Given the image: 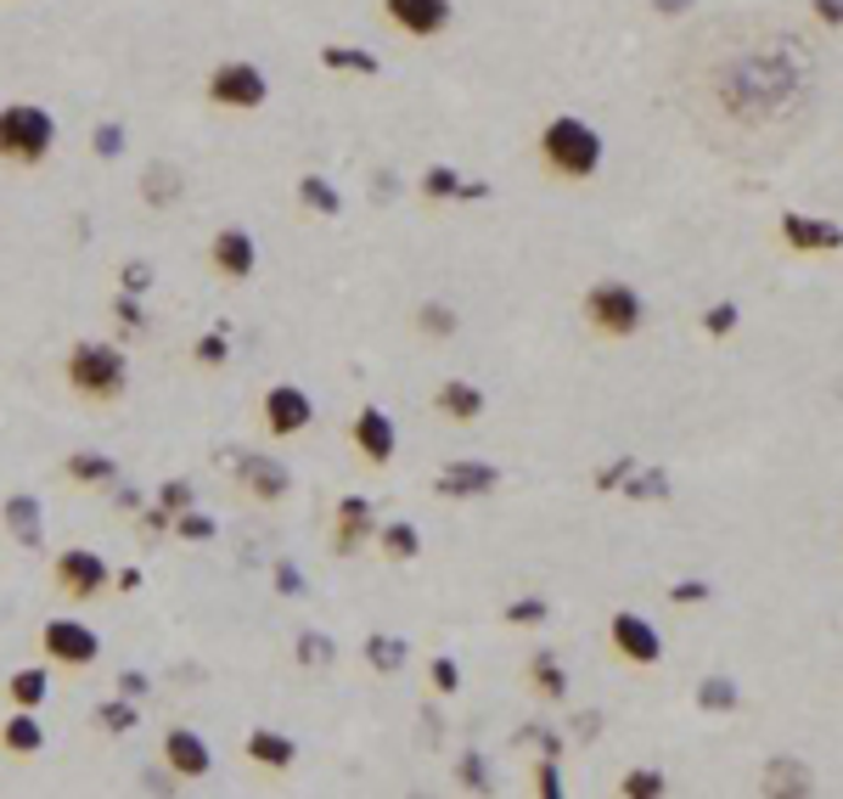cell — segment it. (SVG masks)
I'll list each match as a JSON object with an SVG mask.
<instances>
[{
    "instance_id": "10",
    "label": "cell",
    "mask_w": 843,
    "mask_h": 799,
    "mask_svg": "<svg viewBox=\"0 0 843 799\" xmlns=\"http://www.w3.org/2000/svg\"><path fill=\"white\" fill-rule=\"evenodd\" d=\"M310 422H315V400L299 384H270L265 389V429H270V440H292V434H304Z\"/></svg>"
},
{
    "instance_id": "47",
    "label": "cell",
    "mask_w": 843,
    "mask_h": 799,
    "mask_svg": "<svg viewBox=\"0 0 843 799\" xmlns=\"http://www.w3.org/2000/svg\"><path fill=\"white\" fill-rule=\"evenodd\" d=\"M810 18L827 29H843V0H810Z\"/></svg>"
},
{
    "instance_id": "45",
    "label": "cell",
    "mask_w": 843,
    "mask_h": 799,
    "mask_svg": "<svg viewBox=\"0 0 843 799\" xmlns=\"http://www.w3.org/2000/svg\"><path fill=\"white\" fill-rule=\"evenodd\" d=\"M96 153H102V158H119V153H124V130H119V124H102V130H96Z\"/></svg>"
},
{
    "instance_id": "43",
    "label": "cell",
    "mask_w": 843,
    "mask_h": 799,
    "mask_svg": "<svg viewBox=\"0 0 843 799\" xmlns=\"http://www.w3.org/2000/svg\"><path fill=\"white\" fill-rule=\"evenodd\" d=\"M462 783L478 788V794L489 788V777H484V755H478V748H467V755H462Z\"/></svg>"
},
{
    "instance_id": "41",
    "label": "cell",
    "mask_w": 843,
    "mask_h": 799,
    "mask_svg": "<svg viewBox=\"0 0 843 799\" xmlns=\"http://www.w3.org/2000/svg\"><path fill=\"white\" fill-rule=\"evenodd\" d=\"M428 681H433V692H456L462 687V665L456 659H433L428 665Z\"/></svg>"
},
{
    "instance_id": "40",
    "label": "cell",
    "mask_w": 843,
    "mask_h": 799,
    "mask_svg": "<svg viewBox=\"0 0 843 799\" xmlns=\"http://www.w3.org/2000/svg\"><path fill=\"white\" fill-rule=\"evenodd\" d=\"M703 333H709V339L736 333V304H709V310H703Z\"/></svg>"
},
{
    "instance_id": "33",
    "label": "cell",
    "mask_w": 843,
    "mask_h": 799,
    "mask_svg": "<svg viewBox=\"0 0 843 799\" xmlns=\"http://www.w3.org/2000/svg\"><path fill=\"white\" fill-rule=\"evenodd\" d=\"M96 726L102 732H124V726H135V703L119 692V698H108V703H96Z\"/></svg>"
},
{
    "instance_id": "19",
    "label": "cell",
    "mask_w": 843,
    "mask_h": 799,
    "mask_svg": "<svg viewBox=\"0 0 843 799\" xmlns=\"http://www.w3.org/2000/svg\"><path fill=\"white\" fill-rule=\"evenodd\" d=\"M247 761L265 766V772H292V761H299V743H292L287 732L259 726V732H247Z\"/></svg>"
},
{
    "instance_id": "34",
    "label": "cell",
    "mask_w": 843,
    "mask_h": 799,
    "mask_svg": "<svg viewBox=\"0 0 843 799\" xmlns=\"http://www.w3.org/2000/svg\"><path fill=\"white\" fill-rule=\"evenodd\" d=\"M321 63H326V68H350V74H377V57L355 52V45H326Z\"/></svg>"
},
{
    "instance_id": "5",
    "label": "cell",
    "mask_w": 843,
    "mask_h": 799,
    "mask_svg": "<svg viewBox=\"0 0 843 799\" xmlns=\"http://www.w3.org/2000/svg\"><path fill=\"white\" fill-rule=\"evenodd\" d=\"M579 310H585V326H590L597 339H635V333H641V315H647L641 293L630 288V281H613V276L590 281Z\"/></svg>"
},
{
    "instance_id": "28",
    "label": "cell",
    "mask_w": 843,
    "mask_h": 799,
    "mask_svg": "<svg viewBox=\"0 0 843 799\" xmlns=\"http://www.w3.org/2000/svg\"><path fill=\"white\" fill-rule=\"evenodd\" d=\"M377 546H382V557H417L422 552V535H417V524H406V519H393V524H382L377 530Z\"/></svg>"
},
{
    "instance_id": "53",
    "label": "cell",
    "mask_w": 843,
    "mask_h": 799,
    "mask_svg": "<svg viewBox=\"0 0 843 799\" xmlns=\"http://www.w3.org/2000/svg\"><path fill=\"white\" fill-rule=\"evenodd\" d=\"M691 0H653V12H686Z\"/></svg>"
},
{
    "instance_id": "16",
    "label": "cell",
    "mask_w": 843,
    "mask_h": 799,
    "mask_svg": "<svg viewBox=\"0 0 843 799\" xmlns=\"http://www.w3.org/2000/svg\"><path fill=\"white\" fill-rule=\"evenodd\" d=\"M209 259H214V270L225 281H247V276H254V265H259V248H254V237H247L242 225H225L220 237H214V248H209Z\"/></svg>"
},
{
    "instance_id": "52",
    "label": "cell",
    "mask_w": 843,
    "mask_h": 799,
    "mask_svg": "<svg viewBox=\"0 0 843 799\" xmlns=\"http://www.w3.org/2000/svg\"><path fill=\"white\" fill-rule=\"evenodd\" d=\"M119 692H124V698H141V692H146V676L124 670V676H119Z\"/></svg>"
},
{
    "instance_id": "1",
    "label": "cell",
    "mask_w": 843,
    "mask_h": 799,
    "mask_svg": "<svg viewBox=\"0 0 843 799\" xmlns=\"http://www.w3.org/2000/svg\"><path fill=\"white\" fill-rule=\"evenodd\" d=\"M669 102L709 153L742 169H776L821 124V45L776 12H720L669 45Z\"/></svg>"
},
{
    "instance_id": "4",
    "label": "cell",
    "mask_w": 843,
    "mask_h": 799,
    "mask_svg": "<svg viewBox=\"0 0 843 799\" xmlns=\"http://www.w3.org/2000/svg\"><path fill=\"white\" fill-rule=\"evenodd\" d=\"M52 147H57V119L45 108H34V102H7L0 108V158L7 164L34 169V164L52 158Z\"/></svg>"
},
{
    "instance_id": "11",
    "label": "cell",
    "mask_w": 843,
    "mask_h": 799,
    "mask_svg": "<svg viewBox=\"0 0 843 799\" xmlns=\"http://www.w3.org/2000/svg\"><path fill=\"white\" fill-rule=\"evenodd\" d=\"M382 18L411 40H433L451 29V0H382Z\"/></svg>"
},
{
    "instance_id": "51",
    "label": "cell",
    "mask_w": 843,
    "mask_h": 799,
    "mask_svg": "<svg viewBox=\"0 0 843 799\" xmlns=\"http://www.w3.org/2000/svg\"><path fill=\"white\" fill-rule=\"evenodd\" d=\"M534 788H540L545 799H552V794L563 788V783H557V766H552V761H545V766H534Z\"/></svg>"
},
{
    "instance_id": "37",
    "label": "cell",
    "mask_w": 843,
    "mask_h": 799,
    "mask_svg": "<svg viewBox=\"0 0 843 799\" xmlns=\"http://www.w3.org/2000/svg\"><path fill=\"white\" fill-rule=\"evenodd\" d=\"M332 653H337L332 636H321V631H304V636H299V659H304V665H332Z\"/></svg>"
},
{
    "instance_id": "21",
    "label": "cell",
    "mask_w": 843,
    "mask_h": 799,
    "mask_svg": "<svg viewBox=\"0 0 843 799\" xmlns=\"http://www.w3.org/2000/svg\"><path fill=\"white\" fill-rule=\"evenodd\" d=\"M759 794H787V799H805L816 794V777L799 766V761H770L765 777H759Z\"/></svg>"
},
{
    "instance_id": "48",
    "label": "cell",
    "mask_w": 843,
    "mask_h": 799,
    "mask_svg": "<svg viewBox=\"0 0 843 799\" xmlns=\"http://www.w3.org/2000/svg\"><path fill=\"white\" fill-rule=\"evenodd\" d=\"M703 597H709V586H703V580H680V586H669V602H680V608L703 602Z\"/></svg>"
},
{
    "instance_id": "36",
    "label": "cell",
    "mask_w": 843,
    "mask_h": 799,
    "mask_svg": "<svg viewBox=\"0 0 843 799\" xmlns=\"http://www.w3.org/2000/svg\"><path fill=\"white\" fill-rule=\"evenodd\" d=\"M175 535L180 541H214V519H209V512H175Z\"/></svg>"
},
{
    "instance_id": "2",
    "label": "cell",
    "mask_w": 843,
    "mask_h": 799,
    "mask_svg": "<svg viewBox=\"0 0 843 799\" xmlns=\"http://www.w3.org/2000/svg\"><path fill=\"white\" fill-rule=\"evenodd\" d=\"M540 164L557 180H590L602 169V135L585 119H574V113H557L540 130Z\"/></svg>"
},
{
    "instance_id": "7",
    "label": "cell",
    "mask_w": 843,
    "mask_h": 799,
    "mask_svg": "<svg viewBox=\"0 0 843 799\" xmlns=\"http://www.w3.org/2000/svg\"><path fill=\"white\" fill-rule=\"evenodd\" d=\"M52 580H57V591H63V597H74V602H90V597H102V591L113 586V569H108V563L96 557L90 546H68V552L57 557Z\"/></svg>"
},
{
    "instance_id": "23",
    "label": "cell",
    "mask_w": 843,
    "mask_h": 799,
    "mask_svg": "<svg viewBox=\"0 0 843 799\" xmlns=\"http://www.w3.org/2000/svg\"><path fill=\"white\" fill-rule=\"evenodd\" d=\"M406 659H411V642H406V636H388V631L366 636V665H371L377 676H393V670H406Z\"/></svg>"
},
{
    "instance_id": "20",
    "label": "cell",
    "mask_w": 843,
    "mask_h": 799,
    "mask_svg": "<svg viewBox=\"0 0 843 799\" xmlns=\"http://www.w3.org/2000/svg\"><path fill=\"white\" fill-rule=\"evenodd\" d=\"M433 406L451 417V422H478V417H484V389L467 384V378H444V384L433 389Z\"/></svg>"
},
{
    "instance_id": "22",
    "label": "cell",
    "mask_w": 843,
    "mask_h": 799,
    "mask_svg": "<svg viewBox=\"0 0 843 799\" xmlns=\"http://www.w3.org/2000/svg\"><path fill=\"white\" fill-rule=\"evenodd\" d=\"M0 743H7V755L29 761V755H40V748H45V726L34 721V710H18L7 726H0Z\"/></svg>"
},
{
    "instance_id": "18",
    "label": "cell",
    "mask_w": 843,
    "mask_h": 799,
    "mask_svg": "<svg viewBox=\"0 0 843 799\" xmlns=\"http://www.w3.org/2000/svg\"><path fill=\"white\" fill-rule=\"evenodd\" d=\"M495 485H501V474H495L489 462H451L439 474V496H451V501H478L489 496Z\"/></svg>"
},
{
    "instance_id": "31",
    "label": "cell",
    "mask_w": 843,
    "mask_h": 799,
    "mask_svg": "<svg viewBox=\"0 0 843 799\" xmlns=\"http://www.w3.org/2000/svg\"><path fill=\"white\" fill-rule=\"evenodd\" d=\"M299 198H304V209H315V214H337V209H343V198L332 192V180H321V175H304V180H299Z\"/></svg>"
},
{
    "instance_id": "39",
    "label": "cell",
    "mask_w": 843,
    "mask_h": 799,
    "mask_svg": "<svg viewBox=\"0 0 843 799\" xmlns=\"http://www.w3.org/2000/svg\"><path fill=\"white\" fill-rule=\"evenodd\" d=\"M507 625H545V602H540V597L507 602Z\"/></svg>"
},
{
    "instance_id": "49",
    "label": "cell",
    "mask_w": 843,
    "mask_h": 799,
    "mask_svg": "<svg viewBox=\"0 0 843 799\" xmlns=\"http://www.w3.org/2000/svg\"><path fill=\"white\" fill-rule=\"evenodd\" d=\"M119 276H124V293H146V288H153V270H146V265H124Z\"/></svg>"
},
{
    "instance_id": "26",
    "label": "cell",
    "mask_w": 843,
    "mask_h": 799,
    "mask_svg": "<svg viewBox=\"0 0 843 799\" xmlns=\"http://www.w3.org/2000/svg\"><path fill=\"white\" fill-rule=\"evenodd\" d=\"M529 687H534L540 698H563V692H568V676H563V665H557V653H534V659H529Z\"/></svg>"
},
{
    "instance_id": "29",
    "label": "cell",
    "mask_w": 843,
    "mask_h": 799,
    "mask_svg": "<svg viewBox=\"0 0 843 799\" xmlns=\"http://www.w3.org/2000/svg\"><path fill=\"white\" fill-rule=\"evenodd\" d=\"M7 692H12V703H18V710H40V703H45V692H52V676H45V670H18L12 681H7Z\"/></svg>"
},
{
    "instance_id": "30",
    "label": "cell",
    "mask_w": 843,
    "mask_h": 799,
    "mask_svg": "<svg viewBox=\"0 0 843 799\" xmlns=\"http://www.w3.org/2000/svg\"><path fill=\"white\" fill-rule=\"evenodd\" d=\"M736 703H742V692H736L731 676H709V681L698 687V710H709V715H731Z\"/></svg>"
},
{
    "instance_id": "3",
    "label": "cell",
    "mask_w": 843,
    "mask_h": 799,
    "mask_svg": "<svg viewBox=\"0 0 843 799\" xmlns=\"http://www.w3.org/2000/svg\"><path fill=\"white\" fill-rule=\"evenodd\" d=\"M68 384H74V395L90 400V406L124 400V389H130L124 349H119V344H96V339L74 344V349H68Z\"/></svg>"
},
{
    "instance_id": "38",
    "label": "cell",
    "mask_w": 843,
    "mask_h": 799,
    "mask_svg": "<svg viewBox=\"0 0 843 799\" xmlns=\"http://www.w3.org/2000/svg\"><path fill=\"white\" fill-rule=\"evenodd\" d=\"M619 794H624V799H653V794H664V777H658V772H630V777L619 783Z\"/></svg>"
},
{
    "instance_id": "50",
    "label": "cell",
    "mask_w": 843,
    "mask_h": 799,
    "mask_svg": "<svg viewBox=\"0 0 843 799\" xmlns=\"http://www.w3.org/2000/svg\"><path fill=\"white\" fill-rule=\"evenodd\" d=\"M276 586H281V597H299V591H304V580H299V569H292V563H276Z\"/></svg>"
},
{
    "instance_id": "42",
    "label": "cell",
    "mask_w": 843,
    "mask_h": 799,
    "mask_svg": "<svg viewBox=\"0 0 843 799\" xmlns=\"http://www.w3.org/2000/svg\"><path fill=\"white\" fill-rule=\"evenodd\" d=\"M158 507L169 512V519H175V512H186V507H191V485H186V479H169V485L158 490Z\"/></svg>"
},
{
    "instance_id": "17",
    "label": "cell",
    "mask_w": 843,
    "mask_h": 799,
    "mask_svg": "<svg viewBox=\"0 0 843 799\" xmlns=\"http://www.w3.org/2000/svg\"><path fill=\"white\" fill-rule=\"evenodd\" d=\"M377 535V512H371V501L366 496H343L337 501V524H332V552H343L350 557L361 541H371Z\"/></svg>"
},
{
    "instance_id": "8",
    "label": "cell",
    "mask_w": 843,
    "mask_h": 799,
    "mask_svg": "<svg viewBox=\"0 0 843 799\" xmlns=\"http://www.w3.org/2000/svg\"><path fill=\"white\" fill-rule=\"evenodd\" d=\"M608 642H613L619 659L635 665V670H653V665L664 659V636L653 631V620L630 614V608H619V614L608 620Z\"/></svg>"
},
{
    "instance_id": "25",
    "label": "cell",
    "mask_w": 843,
    "mask_h": 799,
    "mask_svg": "<svg viewBox=\"0 0 843 799\" xmlns=\"http://www.w3.org/2000/svg\"><path fill=\"white\" fill-rule=\"evenodd\" d=\"M68 479L74 485H113L119 479V462L102 456V451H74L68 456Z\"/></svg>"
},
{
    "instance_id": "9",
    "label": "cell",
    "mask_w": 843,
    "mask_h": 799,
    "mask_svg": "<svg viewBox=\"0 0 843 799\" xmlns=\"http://www.w3.org/2000/svg\"><path fill=\"white\" fill-rule=\"evenodd\" d=\"M40 642H45V659H57L68 670H85V665L102 659V636H96L90 625H79V620H45Z\"/></svg>"
},
{
    "instance_id": "32",
    "label": "cell",
    "mask_w": 843,
    "mask_h": 799,
    "mask_svg": "<svg viewBox=\"0 0 843 799\" xmlns=\"http://www.w3.org/2000/svg\"><path fill=\"white\" fill-rule=\"evenodd\" d=\"M417 326H422V339H451L456 333V310L451 304H422L417 310Z\"/></svg>"
},
{
    "instance_id": "6",
    "label": "cell",
    "mask_w": 843,
    "mask_h": 799,
    "mask_svg": "<svg viewBox=\"0 0 843 799\" xmlns=\"http://www.w3.org/2000/svg\"><path fill=\"white\" fill-rule=\"evenodd\" d=\"M265 97H270V79H265V68L242 63V57H231V63H220V68L209 74V102H214V108L254 113V108H265Z\"/></svg>"
},
{
    "instance_id": "14",
    "label": "cell",
    "mask_w": 843,
    "mask_h": 799,
    "mask_svg": "<svg viewBox=\"0 0 843 799\" xmlns=\"http://www.w3.org/2000/svg\"><path fill=\"white\" fill-rule=\"evenodd\" d=\"M236 479L247 496H259V501H281L292 490V474L276 462V456H259V451H236Z\"/></svg>"
},
{
    "instance_id": "13",
    "label": "cell",
    "mask_w": 843,
    "mask_h": 799,
    "mask_svg": "<svg viewBox=\"0 0 843 799\" xmlns=\"http://www.w3.org/2000/svg\"><path fill=\"white\" fill-rule=\"evenodd\" d=\"M355 451L371 462V467H388L393 462V445H400V429H393V417L382 411V406H361V417H355Z\"/></svg>"
},
{
    "instance_id": "24",
    "label": "cell",
    "mask_w": 843,
    "mask_h": 799,
    "mask_svg": "<svg viewBox=\"0 0 843 799\" xmlns=\"http://www.w3.org/2000/svg\"><path fill=\"white\" fill-rule=\"evenodd\" d=\"M7 530L18 535V546H40V541H45L40 501H34V496H12V501H7Z\"/></svg>"
},
{
    "instance_id": "44",
    "label": "cell",
    "mask_w": 843,
    "mask_h": 799,
    "mask_svg": "<svg viewBox=\"0 0 843 799\" xmlns=\"http://www.w3.org/2000/svg\"><path fill=\"white\" fill-rule=\"evenodd\" d=\"M220 360H225V333L197 339V366H220Z\"/></svg>"
},
{
    "instance_id": "46",
    "label": "cell",
    "mask_w": 843,
    "mask_h": 799,
    "mask_svg": "<svg viewBox=\"0 0 843 799\" xmlns=\"http://www.w3.org/2000/svg\"><path fill=\"white\" fill-rule=\"evenodd\" d=\"M113 315H119V326H124V333H135V326L146 321V315H141V304H135L130 293H119V299H113Z\"/></svg>"
},
{
    "instance_id": "27",
    "label": "cell",
    "mask_w": 843,
    "mask_h": 799,
    "mask_svg": "<svg viewBox=\"0 0 843 799\" xmlns=\"http://www.w3.org/2000/svg\"><path fill=\"white\" fill-rule=\"evenodd\" d=\"M141 198L153 203V209H169V203L180 198V169H175V164H153V169H146Z\"/></svg>"
},
{
    "instance_id": "15",
    "label": "cell",
    "mask_w": 843,
    "mask_h": 799,
    "mask_svg": "<svg viewBox=\"0 0 843 799\" xmlns=\"http://www.w3.org/2000/svg\"><path fill=\"white\" fill-rule=\"evenodd\" d=\"M164 761H169V772H175V777H191V783L214 772L209 743L197 737L191 726H169V732H164Z\"/></svg>"
},
{
    "instance_id": "35",
    "label": "cell",
    "mask_w": 843,
    "mask_h": 799,
    "mask_svg": "<svg viewBox=\"0 0 843 799\" xmlns=\"http://www.w3.org/2000/svg\"><path fill=\"white\" fill-rule=\"evenodd\" d=\"M422 198H462V175L456 169H444V164H433L428 175H422Z\"/></svg>"
},
{
    "instance_id": "12",
    "label": "cell",
    "mask_w": 843,
    "mask_h": 799,
    "mask_svg": "<svg viewBox=\"0 0 843 799\" xmlns=\"http://www.w3.org/2000/svg\"><path fill=\"white\" fill-rule=\"evenodd\" d=\"M781 243H787L792 254H838V248H843V225L787 209V214H781Z\"/></svg>"
}]
</instances>
